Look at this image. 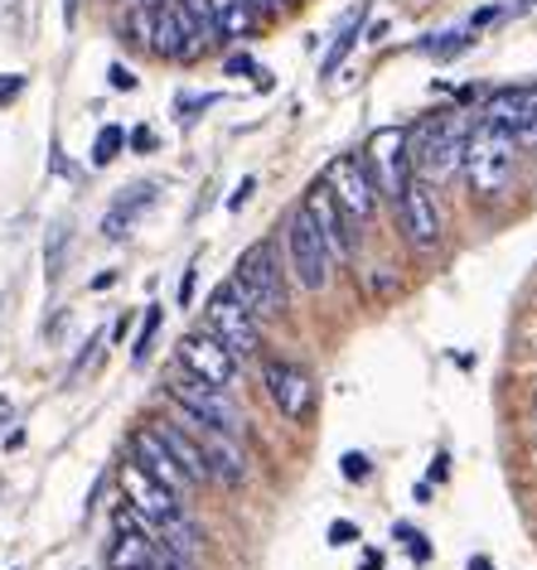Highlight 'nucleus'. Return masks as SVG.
<instances>
[{
	"instance_id": "nucleus-1",
	"label": "nucleus",
	"mask_w": 537,
	"mask_h": 570,
	"mask_svg": "<svg viewBox=\"0 0 537 570\" xmlns=\"http://www.w3.org/2000/svg\"><path fill=\"white\" fill-rule=\"evenodd\" d=\"M514 165H518V140L508 131H494V126L479 121L470 136H465V179H470V194L479 198H499L514 179Z\"/></svg>"
},
{
	"instance_id": "nucleus-2",
	"label": "nucleus",
	"mask_w": 537,
	"mask_h": 570,
	"mask_svg": "<svg viewBox=\"0 0 537 570\" xmlns=\"http://www.w3.org/2000/svg\"><path fill=\"white\" fill-rule=\"evenodd\" d=\"M233 291L243 295V305H247L257 320H281V315H286V276H281L276 247H272L266 237L252 242V247L237 256Z\"/></svg>"
},
{
	"instance_id": "nucleus-3",
	"label": "nucleus",
	"mask_w": 537,
	"mask_h": 570,
	"mask_svg": "<svg viewBox=\"0 0 537 570\" xmlns=\"http://www.w3.org/2000/svg\"><path fill=\"white\" fill-rule=\"evenodd\" d=\"M470 131H475V117H465V111H450V117L431 121L427 131H421V140H417V155H412L417 179L446 184L450 175H456L460 160H465V136Z\"/></svg>"
},
{
	"instance_id": "nucleus-4",
	"label": "nucleus",
	"mask_w": 537,
	"mask_h": 570,
	"mask_svg": "<svg viewBox=\"0 0 537 570\" xmlns=\"http://www.w3.org/2000/svg\"><path fill=\"white\" fill-rule=\"evenodd\" d=\"M208 334L218 338L223 348L233 353V358H252V353L262 348V324H257V315L243 305V295L233 291V281L228 285H218L214 295H208Z\"/></svg>"
},
{
	"instance_id": "nucleus-5",
	"label": "nucleus",
	"mask_w": 537,
	"mask_h": 570,
	"mask_svg": "<svg viewBox=\"0 0 537 570\" xmlns=\"http://www.w3.org/2000/svg\"><path fill=\"white\" fill-rule=\"evenodd\" d=\"M169 396L175 406L189 416V425H204V431H223V435H243V411L233 406V396L223 387H208L199 377H175L169 382Z\"/></svg>"
},
{
	"instance_id": "nucleus-6",
	"label": "nucleus",
	"mask_w": 537,
	"mask_h": 570,
	"mask_svg": "<svg viewBox=\"0 0 537 570\" xmlns=\"http://www.w3.org/2000/svg\"><path fill=\"white\" fill-rule=\"evenodd\" d=\"M320 184L330 189V198L339 204V213L349 218V227L373 223V213H378V189H373V179H369V169H363L359 155H334V160L324 165Z\"/></svg>"
},
{
	"instance_id": "nucleus-7",
	"label": "nucleus",
	"mask_w": 537,
	"mask_h": 570,
	"mask_svg": "<svg viewBox=\"0 0 537 570\" xmlns=\"http://www.w3.org/2000/svg\"><path fill=\"white\" fill-rule=\"evenodd\" d=\"M286 252H291V276L301 291H324V285H330V266H334L330 247H324L320 227L310 223L305 208H295L286 223Z\"/></svg>"
},
{
	"instance_id": "nucleus-8",
	"label": "nucleus",
	"mask_w": 537,
	"mask_h": 570,
	"mask_svg": "<svg viewBox=\"0 0 537 570\" xmlns=\"http://www.w3.org/2000/svg\"><path fill=\"white\" fill-rule=\"evenodd\" d=\"M363 169H369L378 198H392L398 204L402 189H407V165H412V155H407V131L402 126H383V131L369 136V155H359Z\"/></svg>"
},
{
	"instance_id": "nucleus-9",
	"label": "nucleus",
	"mask_w": 537,
	"mask_h": 570,
	"mask_svg": "<svg viewBox=\"0 0 537 570\" xmlns=\"http://www.w3.org/2000/svg\"><path fill=\"white\" fill-rule=\"evenodd\" d=\"M117 483H121V498H126V508L140 512L150 527H165V522H175V518H185L179 512V498L165 489V483H155L146 469H140L136 460H126L117 469Z\"/></svg>"
},
{
	"instance_id": "nucleus-10",
	"label": "nucleus",
	"mask_w": 537,
	"mask_h": 570,
	"mask_svg": "<svg viewBox=\"0 0 537 570\" xmlns=\"http://www.w3.org/2000/svg\"><path fill=\"white\" fill-rule=\"evenodd\" d=\"M179 367H185L189 377L208 382V387H223V392H228L233 382H237V358H233V353L223 348L208 330L179 338Z\"/></svg>"
},
{
	"instance_id": "nucleus-11",
	"label": "nucleus",
	"mask_w": 537,
	"mask_h": 570,
	"mask_svg": "<svg viewBox=\"0 0 537 570\" xmlns=\"http://www.w3.org/2000/svg\"><path fill=\"white\" fill-rule=\"evenodd\" d=\"M402 223H407V242L421 252V256H431L436 247H441V208H436V184L427 179H407V189H402Z\"/></svg>"
},
{
	"instance_id": "nucleus-12",
	"label": "nucleus",
	"mask_w": 537,
	"mask_h": 570,
	"mask_svg": "<svg viewBox=\"0 0 537 570\" xmlns=\"http://www.w3.org/2000/svg\"><path fill=\"white\" fill-rule=\"evenodd\" d=\"M262 377H266V396H272V406L286 421H305L310 411H315V377H310L301 363L272 358Z\"/></svg>"
},
{
	"instance_id": "nucleus-13",
	"label": "nucleus",
	"mask_w": 537,
	"mask_h": 570,
	"mask_svg": "<svg viewBox=\"0 0 537 570\" xmlns=\"http://www.w3.org/2000/svg\"><path fill=\"white\" fill-rule=\"evenodd\" d=\"M301 208L310 213V223L320 227L324 247H330V262H349V256H353V227H349V218L339 213V204L330 198V189H324L320 179L310 184V194H305Z\"/></svg>"
},
{
	"instance_id": "nucleus-14",
	"label": "nucleus",
	"mask_w": 537,
	"mask_h": 570,
	"mask_svg": "<svg viewBox=\"0 0 537 570\" xmlns=\"http://www.w3.org/2000/svg\"><path fill=\"white\" fill-rule=\"evenodd\" d=\"M194 440L204 450V464H208V479L228 483V489H243L247 483V460L237 450V435H223V431H204V425H189Z\"/></svg>"
},
{
	"instance_id": "nucleus-15",
	"label": "nucleus",
	"mask_w": 537,
	"mask_h": 570,
	"mask_svg": "<svg viewBox=\"0 0 537 570\" xmlns=\"http://www.w3.org/2000/svg\"><path fill=\"white\" fill-rule=\"evenodd\" d=\"M131 460H136L140 469H146V474H150L155 483H165V489L175 493V498L185 493V489H194V483H189L185 474H179V464L169 460V450L160 445V435H155L150 425H146V431H136V435H131Z\"/></svg>"
},
{
	"instance_id": "nucleus-16",
	"label": "nucleus",
	"mask_w": 537,
	"mask_h": 570,
	"mask_svg": "<svg viewBox=\"0 0 537 570\" xmlns=\"http://www.w3.org/2000/svg\"><path fill=\"white\" fill-rule=\"evenodd\" d=\"M150 431L160 435V445L169 450V460L179 464V474L189 483H208V464H204V450H199V440H194V431H185V425H175V421H155Z\"/></svg>"
},
{
	"instance_id": "nucleus-17",
	"label": "nucleus",
	"mask_w": 537,
	"mask_h": 570,
	"mask_svg": "<svg viewBox=\"0 0 537 570\" xmlns=\"http://www.w3.org/2000/svg\"><path fill=\"white\" fill-rule=\"evenodd\" d=\"M528 117H537V88H504V92H494L485 102V117H479V121L494 126V131L514 136Z\"/></svg>"
},
{
	"instance_id": "nucleus-18",
	"label": "nucleus",
	"mask_w": 537,
	"mask_h": 570,
	"mask_svg": "<svg viewBox=\"0 0 537 570\" xmlns=\"http://www.w3.org/2000/svg\"><path fill=\"white\" fill-rule=\"evenodd\" d=\"M169 10L179 16V30H185L189 63H194V59H204V49H214V45H218L214 6H208V0H169Z\"/></svg>"
},
{
	"instance_id": "nucleus-19",
	"label": "nucleus",
	"mask_w": 537,
	"mask_h": 570,
	"mask_svg": "<svg viewBox=\"0 0 537 570\" xmlns=\"http://www.w3.org/2000/svg\"><path fill=\"white\" fill-rule=\"evenodd\" d=\"M155 204V184H136V189H126L117 204L107 208V218H102V237H111V242H121L126 233H131V223L140 218Z\"/></svg>"
},
{
	"instance_id": "nucleus-20",
	"label": "nucleus",
	"mask_w": 537,
	"mask_h": 570,
	"mask_svg": "<svg viewBox=\"0 0 537 570\" xmlns=\"http://www.w3.org/2000/svg\"><path fill=\"white\" fill-rule=\"evenodd\" d=\"M363 20H369V0H359V10H349L344 16V24H339V35H334V45L324 49V63H320V73L330 78V73H339V63L349 59V49L359 45V35H363Z\"/></svg>"
},
{
	"instance_id": "nucleus-21",
	"label": "nucleus",
	"mask_w": 537,
	"mask_h": 570,
	"mask_svg": "<svg viewBox=\"0 0 537 570\" xmlns=\"http://www.w3.org/2000/svg\"><path fill=\"white\" fill-rule=\"evenodd\" d=\"M214 6V30L218 39H247L257 30V10L247 6V0H208Z\"/></svg>"
},
{
	"instance_id": "nucleus-22",
	"label": "nucleus",
	"mask_w": 537,
	"mask_h": 570,
	"mask_svg": "<svg viewBox=\"0 0 537 570\" xmlns=\"http://www.w3.org/2000/svg\"><path fill=\"white\" fill-rule=\"evenodd\" d=\"M121 146H126V131L121 126H102L97 131V140H92V165H111L121 155Z\"/></svg>"
},
{
	"instance_id": "nucleus-23",
	"label": "nucleus",
	"mask_w": 537,
	"mask_h": 570,
	"mask_svg": "<svg viewBox=\"0 0 537 570\" xmlns=\"http://www.w3.org/2000/svg\"><path fill=\"white\" fill-rule=\"evenodd\" d=\"M465 35H470V30H450V35H436V39H427V45H421V49H427V53H436V59H456V53H460L465 45H470V39H465Z\"/></svg>"
},
{
	"instance_id": "nucleus-24",
	"label": "nucleus",
	"mask_w": 537,
	"mask_h": 570,
	"mask_svg": "<svg viewBox=\"0 0 537 570\" xmlns=\"http://www.w3.org/2000/svg\"><path fill=\"white\" fill-rule=\"evenodd\" d=\"M155 330H160V309H146V324H140V338H136V363L150 358V344H155Z\"/></svg>"
},
{
	"instance_id": "nucleus-25",
	"label": "nucleus",
	"mask_w": 537,
	"mask_h": 570,
	"mask_svg": "<svg viewBox=\"0 0 537 570\" xmlns=\"http://www.w3.org/2000/svg\"><path fill=\"white\" fill-rule=\"evenodd\" d=\"M339 464H344V479H353V483H363V479L373 474V460H369V454H363V450H349Z\"/></svg>"
},
{
	"instance_id": "nucleus-26",
	"label": "nucleus",
	"mask_w": 537,
	"mask_h": 570,
	"mask_svg": "<svg viewBox=\"0 0 537 570\" xmlns=\"http://www.w3.org/2000/svg\"><path fill=\"white\" fill-rule=\"evenodd\" d=\"M398 537L407 541V547H412V556L417 561H431V547H427V537L417 532V527H407V522H398Z\"/></svg>"
},
{
	"instance_id": "nucleus-27",
	"label": "nucleus",
	"mask_w": 537,
	"mask_h": 570,
	"mask_svg": "<svg viewBox=\"0 0 537 570\" xmlns=\"http://www.w3.org/2000/svg\"><path fill=\"white\" fill-rule=\"evenodd\" d=\"M353 541H359V527L344 522V518L330 522V547H353Z\"/></svg>"
},
{
	"instance_id": "nucleus-28",
	"label": "nucleus",
	"mask_w": 537,
	"mask_h": 570,
	"mask_svg": "<svg viewBox=\"0 0 537 570\" xmlns=\"http://www.w3.org/2000/svg\"><path fill=\"white\" fill-rule=\"evenodd\" d=\"M20 88H25V78H20V73H0V107L16 102Z\"/></svg>"
},
{
	"instance_id": "nucleus-29",
	"label": "nucleus",
	"mask_w": 537,
	"mask_h": 570,
	"mask_svg": "<svg viewBox=\"0 0 537 570\" xmlns=\"http://www.w3.org/2000/svg\"><path fill=\"white\" fill-rule=\"evenodd\" d=\"M107 78H111V88H117V92H131V88H136V73H131L126 63H111Z\"/></svg>"
},
{
	"instance_id": "nucleus-30",
	"label": "nucleus",
	"mask_w": 537,
	"mask_h": 570,
	"mask_svg": "<svg viewBox=\"0 0 537 570\" xmlns=\"http://www.w3.org/2000/svg\"><path fill=\"white\" fill-rule=\"evenodd\" d=\"M252 189H257V179H243V184H237V194L228 198V208H243L247 198H252Z\"/></svg>"
},
{
	"instance_id": "nucleus-31",
	"label": "nucleus",
	"mask_w": 537,
	"mask_h": 570,
	"mask_svg": "<svg viewBox=\"0 0 537 570\" xmlns=\"http://www.w3.org/2000/svg\"><path fill=\"white\" fill-rule=\"evenodd\" d=\"M194 271H199V262H194V266L185 271V281H179V305H189V301H194Z\"/></svg>"
},
{
	"instance_id": "nucleus-32",
	"label": "nucleus",
	"mask_w": 537,
	"mask_h": 570,
	"mask_svg": "<svg viewBox=\"0 0 537 570\" xmlns=\"http://www.w3.org/2000/svg\"><path fill=\"white\" fill-rule=\"evenodd\" d=\"M126 140H131V146H136V150H155V136L146 131V126H140V131H131V136H126Z\"/></svg>"
},
{
	"instance_id": "nucleus-33",
	"label": "nucleus",
	"mask_w": 537,
	"mask_h": 570,
	"mask_svg": "<svg viewBox=\"0 0 537 570\" xmlns=\"http://www.w3.org/2000/svg\"><path fill=\"white\" fill-rule=\"evenodd\" d=\"M228 73H252V59H247V53H233V59H228Z\"/></svg>"
},
{
	"instance_id": "nucleus-34",
	"label": "nucleus",
	"mask_w": 537,
	"mask_h": 570,
	"mask_svg": "<svg viewBox=\"0 0 537 570\" xmlns=\"http://www.w3.org/2000/svg\"><path fill=\"white\" fill-rule=\"evenodd\" d=\"M247 6L257 10V16H266V10H281V6H286V0H247Z\"/></svg>"
},
{
	"instance_id": "nucleus-35",
	"label": "nucleus",
	"mask_w": 537,
	"mask_h": 570,
	"mask_svg": "<svg viewBox=\"0 0 537 570\" xmlns=\"http://www.w3.org/2000/svg\"><path fill=\"white\" fill-rule=\"evenodd\" d=\"M431 479H436V483L446 479V454H436V460H431Z\"/></svg>"
},
{
	"instance_id": "nucleus-36",
	"label": "nucleus",
	"mask_w": 537,
	"mask_h": 570,
	"mask_svg": "<svg viewBox=\"0 0 537 570\" xmlns=\"http://www.w3.org/2000/svg\"><path fill=\"white\" fill-rule=\"evenodd\" d=\"M363 570H383V556L369 551V556H363Z\"/></svg>"
},
{
	"instance_id": "nucleus-37",
	"label": "nucleus",
	"mask_w": 537,
	"mask_h": 570,
	"mask_svg": "<svg viewBox=\"0 0 537 570\" xmlns=\"http://www.w3.org/2000/svg\"><path fill=\"white\" fill-rule=\"evenodd\" d=\"M10 416H16V406H10V396H0V425H6Z\"/></svg>"
},
{
	"instance_id": "nucleus-38",
	"label": "nucleus",
	"mask_w": 537,
	"mask_h": 570,
	"mask_svg": "<svg viewBox=\"0 0 537 570\" xmlns=\"http://www.w3.org/2000/svg\"><path fill=\"white\" fill-rule=\"evenodd\" d=\"M470 570H489V561L485 556H470Z\"/></svg>"
},
{
	"instance_id": "nucleus-39",
	"label": "nucleus",
	"mask_w": 537,
	"mask_h": 570,
	"mask_svg": "<svg viewBox=\"0 0 537 570\" xmlns=\"http://www.w3.org/2000/svg\"><path fill=\"white\" fill-rule=\"evenodd\" d=\"M131 6H146V10H155V6H165V0H131Z\"/></svg>"
},
{
	"instance_id": "nucleus-40",
	"label": "nucleus",
	"mask_w": 537,
	"mask_h": 570,
	"mask_svg": "<svg viewBox=\"0 0 537 570\" xmlns=\"http://www.w3.org/2000/svg\"><path fill=\"white\" fill-rule=\"evenodd\" d=\"M286 6H295V0H286Z\"/></svg>"
},
{
	"instance_id": "nucleus-41",
	"label": "nucleus",
	"mask_w": 537,
	"mask_h": 570,
	"mask_svg": "<svg viewBox=\"0 0 537 570\" xmlns=\"http://www.w3.org/2000/svg\"><path fill=\"white\" fill-rule=\"evenodd\" d=\"M533 402H537V396H533Z\"/></svg>"
}]
</instances>
